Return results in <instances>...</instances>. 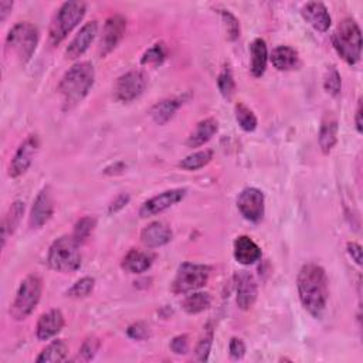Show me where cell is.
<instances>
[{"instance_id":"6da1fadb","label":"cell","mask_w":363,"mask_h":363,"mask_svg":"<svg viewBox=\"0 0 363 363\" xmlns=\"http://www.w3.org/2000/svg\"><path fill=\"white\" fill-rule=\"evenodd\" d=\"M297 288L304 309L316 319L322 318L329 298V280L323 267L304 264L297 277Z\"/></svg>"},{"instance_id":"7a4b0ae2","label":"cell","mask_w":363,"mask_h":363,"mask_svg":"<svg viewBox=\"0 0 363 363\" xmlns=\"http://www.w3.org/2000/svg\"><path fill=\"white\" fill-rule=\"evenodd\" d=\"M95 83L94 66L88 61L77 63L60 80L57 87L63 100V109L70 111L77 107L91 91Z\"/></svg>"},{"instance_id":"3957f363","label":"cell","mask_w":363,"mask_h":363,"mask_svg":"<svg viewBox=\"0 0 363 363\" xmlns=\"http://www.w3.org/2000/svg\"><path fill=\"white\" fill-rule=\"evenodd\" d=\"M40 33L39 29L29 23V22H20L15 25L5 43V53L8 59H13L19 64H28L33 54L36 53L37 44H39Z\"/></svg>"},{"instance_id":"277c9868","label":"cell","mask_w":363,"mask_h":363,"mask_svg":"<svg viewBox=\"0 0 363 363\" xmlns=\"http://www.w3.org/2000/svg\"><path fill=\"white\" fill-rule=\"evenodd\" d=\"M332 44L346 64L355 66L362 56V32L359 25L350 18L343 19L332 35Z\"/></svg>"},{"instance_id":"5b68a950","label":"cell","mask_w":363,"mask_h":363,"mask_svg":"<svg viewBox=\"0 0 363 363\" xmlns=\"http://www.w3.org/2000/svg\"><path fill=\"white\" fill-rule=\"evenodd\" d=\"M80 243L73 236H61L49 249L47 264L52 270L63 274L76 273L83 263Z\"/></svg>"},{"instance_id":"8992f818","label":"cell","mask_w":363,"mask_h":363,"mask_svg":"<svg viewBox=\"0 0 363 363\" xmlns=\"http://www.w3.org/2000/svg\"><path fill=\"white\" fill-rule=\"evenodd\" d=\"M87 13L84 2H66L60 6L52 19L49 37L53 46H59L80 25Z\"/></svg>"},{"instance_id":"52a82bcc","label":"cell","mask_w":363,"mask_h":363,"mask_svg":"<svg viewBox=\"0 0 363 363\" xmlns=\"http://www.w3.org/2000/svg\"><path fill=\"white\" fill-rule=\"evenodd\" d=\"M43 294V280L37 274H29L16 292L15 301L11 305V315L16 321H25L29 318L39 305Z\"/></svg>"},{"instance_id":"ba28073f","label":"cell","mask_w":363,"mask_h":363,"mask_svg":"<svg viewBox=\"0 0 363 363\" xmlns=\"http://www.w3.org/2000/svg\"><path fill=\"white\" fill-rule=\"evenodd\" d=\"M212 268L206 264L184 263L172 281L173 294H189L203 288L210 278Z\"/></svg>"},{"instance_id":"9c48e42d","label":"cell","mask_w":363,"mask_h":363,"mask_svg":"<svg viewBox=\"0 0 363 363\" xmlns=\"http://www.w3.org/2000/svg\"><path fill=\"white\" fill-rule=\"evenodd\" d=\"M148 85V77L141 70H132L117 78L114 84V98L126 104L139 98Z\"/></svg>"},{"instance_id":"30bf717a","label":"cell","mask_w":363,"mask_h":363,"mask_svg":"<svg viewBox=\"0 0 363 363\" xmlns=\"http://www.w3.org/2000/svg\"><path fill=\"white\" fill-rule=\"evenodd\" d=\"M237 209L246 220L251 223L261 222L266 212L264 194L257 188H246L237 198Z\"/></svg>"},{"instance_id":"8fae6325","label":"cell","mask_w":363,"mask_h":363,"mask_svg":"<svg viewBox=\"0 0 363 363\" xmlns=\"http://www.w3.org/2000/svg\"><path fill=\"white\" fill-rule=\"evenodd\" d=\"M40 148V141L37 135H29L18 148L12 162L9 165V176L12 179H18L23 176L33 163V159Z\"/></svg>"},{"instance_id":"7c38bea8","label":"cell","mask_w":363,"mask_h":363,"mask_svg":"<svg viewBox=\"0 0 363 363\" xmlns=\"http://www.w3.org/2000/svg\"><path fill=\"white\" fill-rule=\"evenodd\" d=\"M188 194V189L185 188H177V189H170V191H165L150 199H148L139 209V216L142 219L146 218H152L156 216L170 208H173L174 205H177L179 202H182L185 199Z\"/></svg>"},{"instance_id":"4fadbf2b","label":"cell","mask_w":363,"mask_h":363,"mask_svg":"<svg viewBox=\"0 0 363 363\" xmlns=\"http://www.w3.org/2000/svg\"><path fill=\"white\" fill-rule=\"evenodd\" d=\"M126 32V19L121 15H114L108 18L104 23L98 54L101 59L107 57L124 39Z\"/></svg>"},{"instance_id":"5bb4252c","label":"cell","mask_w":363,"mask_h":363,"mask_svg":"<svg viewBox=\"0 0 363 363\" xmlns=\"http://www.w3.org/2000/svg\"><path fill=\"white\" fill-rule=\"evenodd\" d=\"M54 215V201L50 186H44L36 196L29 216L30 229H42Z\"/></svg>"},{"instance_id":"9a60e30c","label":"cell","mask_w":363,"mask_h":363,"mask_svg":"<svg viewBox=\"0 0 363 363\" xmlns=\"http://www.w3.org/2000/svg\"><path fill=\"white\" fill-rule=\"evenodd\" d=\"M236 282V301L242 311H249L257 301L258 285L253 274L249 271H239L234 274Z\"/></svg>"},{"instance_id":"2e32d148","label":"cell","mask_w":363,"mask_h":363,"mask_svg":"<svg viewBox=\"0 0 363 363\" xmlns=\"http://www.w3.org/2000/svg\"><path fill=\"white\" fill-rule=\"evenodd\" d=\"M97 35H98V23H97V20H91V22L85 23L78 30V33L74 36V39L71 40L69 47L66 49V57L69 60L80 59L88 50V47L93 44V42L95 40Z\"/></svg>"},{"instance_id":"e0dca14e","label":"cell","mask_w":363,"mask_h":363,"mask_svg":"<svg viewBox=\"0 0 363 363\" xmlns=\"http://www.w3.org/2000/svg\"><path fill=\"white\" fill-rule=\"evenodd\" d=\"M301 15L304 20L319 33L328 32L332 25L331 15L326 6L321 2H309L304 5V8L301 9Z\"/></svg>"},{"instance_id":"ac0fdd59","label":"cell","mask_w":363,"mask_h":363,"mask_svg":"<svg viewBox=\"0 0 363 363\" xmlns=\"http://www.w3.org/2000/svg\"><path fill=\"white\" fill-rule=\"evenodd\" d=\"M173 237V232L165 222H152L141 233V242L148 249H159L166 246Z\"/></svg>"},{"instance_id":"d6986e66","label":"cell","mask_w":363,"mask_h":363,"mask_svg":"<svg viewBox=\"0 0 363 363\" xmlns=\"http://www.w3.org/2000/svg\"><path fill=\"white\" fill-rule=\"evenodd\" d=\"M64 323L66 321L63 312L60 309H52L39 318L36 335L40 340H49L63 331Z\"/></svg>"},{"instance_id":"ffe728a7","label":"cell","mask_w":363,"mask_h":363,"mask_svg":"<svg viewBox=\"0 0 363 363\" xmlns=\"http://www.w3.org/2000/svg\"><path fill=\"white\" fill-rule=\"evenodd\" d=\"M234 258L243 266L256 264L261 258V249L249 236H239L234 242Z\"/></svg>"},{"instance_id":"44dd1931","label":"cell","mask_w":363,"mask_h":363,"mask_svg":"<svg viewBox=\"0 0 363 363\" xmlns=\"http://www.w3.org/2000/svg\"><path fill=\"white\" fill-rule=\"evenodd\" d=\"M153 261H155V256L152 253L132 249L122 258L121 267L124 271L129 274H142L152 267Z\"/></svg>"},{"instance_id":"7402d4cb","label":"cell","mask_w":363,"mask_h":363,"mask_svg":"<svg viewBox=\"0 0 363 363\" xmlns=\"http://www.w3.org/2000/svg\"><path fill=\"white\" fill-rule=\"evenodd\" d=\"M319 148L323 155H329L338 142V119L332 112L325 114L319 128Z\"/></svg>"},{"instance_id":"603a6c76","label":"cell","mask_w":363,"mask_h":363,"mask_svg":"<svg viewBox=\"0 0 363 363\" xmlns=\"http://www.w3.org/2000/svg\"><path fill=\"white\" fill-rule=\"evenodd\" d=\"M270 60L278 71H292L301 66L299 54L290 46H278L273 50Z\"/></svg>"},{"instance_id":"cb8c5ba5","label":"cell","mask_w":363,"mask_h":363,"mask_svg":"<svg viewBox=\"0 0 363 363\" xmlns=\"http://www.w3.org/2000/svg\"><path fill=\"white\" fill-rule=\"evenodd\" d=\"M25 210H26V206H25V202L22 201H15L11 205L2 223V247H5L8 240L16 233L22 222V218L25 215Z\"/></svg>"},{"instance_id":"d4e9b609","label":"cell","mask_w":363,"mask_h":363,"mask_svg":"<svg viewBox=\"0 0 363 363\" xmlns=\"http://www.w3.org/2000/svg\"><path fill=\"white\" fill-rule=\"evenodd\" d=\"M219 131V122L216 118H206L201 121L189 135L186 145L189 148H199L208 143Z\"/></svg>"},{"instance_id":"484cf974","label":"cell","mask_w":363,"mask_h":363,"mask_svg":"<svg viewBox=\"0 0 363 363\" xmlns=\"http://www.w3.org/2000/svg\"><path fill=\"white\" fill-rule=\"evenodd\" d=\"M184 105V98H167V100H162L159 102H156L150 111L149 115L153 119L155 124L157 125H165L167 124L174 114L177 112V109Z\"/></svg>"},{"instance_id":"4316f807","label":"cell","mask_w":363,"mask_h":363,"mask_svg":"<svg viewBox=\"0 0 363 363\" xmlns=\"http://www.w3.org/2000/svg\"><path fill=\"white\" fill-rule=\"evenodd\" d=\"M250 71L253 77L260 78L264 76L267 70V63H268V49L267 44L263 39H256L253 40L250 46Z\"/></svg>"},{"instance_id":"83f0119b","label":"cell","mask_w":363,"mask_h":363,"mask_svg":"<svg viewBox=\"0 0 363 363\" xmlns=\"http://www.w3.org/2000/svg\"><path fill=\"white\" fill-rule=\"evenodd\" d=\"M69 357V345L63 339H56L49 343L37 356L39 363H57L64 362Z\"/></svg>"},{"instance_id":"f1b7e54d","label":"cell","mask_w":363,"mask_h":363,"mask_svg":"<svg viewBox=\"0 0 363 363\" xmlns=\"http://www.w3.org/2000/svg\"><path fill=\"white\" fill-rule=\"evenodd\" d=\"M212 305V297L208 292L194 291L189 292V295L182 302V308L189 315H198L201 312H205Z\"/></svg>"},{"instance_id":"f546056e","label":"cell","mask_w":363,"mask_h":363,"mask_svg":"<svg viewBox=\"0 0 363 363\" xmlns=\"http://www.w3.org/2000/svg\"><path fill=\"white\" fill-rule=\"evenodd\" d=\"M212 159H213V150L205 149V150L195 152V153L186 156L185 159H182L179 162V166L184 170L194 172V170H199V169L208 166L212 162Z\"/></svg>"},{"instance_id":"4dcf8cb0","label":"cell","mask_w":363,"mask_h":363,"mask_svg":"<svg viewBox=\"0 0 363 363\" xmlns=\"http://www.w3.org/2000/svg\"><path fill=\"white\" fill-rule=\"evenodd\" d=\"M234 115H236V121L239 124V126L246 131V132H253L256 131L258 121L256 114L243 102H239L234 108Z\"/></svg>"},{"instance_id":"1f68e13d","label":"cell","mask_w":363,"mask_h":363,"mask_svg":"<svg viewBox=\"0 0 363 363\" xmlns=\"http://www.w3.org/2000/svg\"><path fill=\"white\" fill-rule=\"evenodd\" d=\"M95 226H97V219L93 218V216H84L81 218L76 226H74V230H73V237L80 243H85L90 236L93 234V232L95 230Z\"/></svg>"},{"instance_id":"d6a6232c","label":"cell","mask_w":363,"mask_h":363,"mask_svg":"<svg viewBox=\"0 0 363 363\" xmlns=\"http://www.w3.org/2000/svg\"><path fill=\"white\" fill-rule=\"evenodd\" d=\"M213 339H215V331L212 328H206L203 336L201 338V340L196 345L195 360H198V362L209 360L210 350H212V346H213Z\"/></svg>"},{"instance_id":"836d02e7","label":"cell","mask_w":363,"mask_h":363,"mask_svg":"<svg viewBox=\"0 0 363 363\" xmlns=\"http://www.w3.org/2000/svg\"><path fill=\"white\" fill-rule=\"evenodd\" d=\"M218 87L220 94L223 95L225 100L230 101L236 93V83L234 77L232 74V70L229 67H225L223 71L218 77Z\"/></svg>"},{"instance_id":"e575fe53","label":"cell","mask_w":363,"mask_h":363,"mask_svg":"<svg viewBox=\"0 0 363 363\" xmlns=\"http://www.w3.org/2000/svg\"><path fill=\"white\" fill-rule=\"evenodd\" d=\"M323 90L331 97H338L342 90V78L335 66H331L323 77Z\"/></svg>"},{"instance_id":"d590c367","label":"cell","mask_w":363,"mask_h":363,"mask_svg":"<svg viewBox=\"0 0 363 363\" xmlns=\"http://www.w3.org/2000/svg\"><path fill=\"white\" fill-rule=\"evenodd\" d=\"M95 288V280L93 277H83L66 292L70 298H87Z\"/></svg>"},{"instance_id":"8d00e7d4","label":"cell","mask_w":363,"mask_h":363,"mask_svg":"<svg viewBox=\"0 0 363 363\" xmlns=\"http://www.w3.org/2000/svg\"><path fill=\"white\" fill-rule=\"evenodd\" d=\"M166 59V47L163 43L153 44L149 50H146L141 59L142 66H160Z\"/></svg>"},{"instance_id":"74e56055","label":"cell","mask_w":363,"mask_h":363,"mask_svg":"<svg viewBox=\"0 0 363 363\" xmlns=\"http://www.w3.org/2000/svg\"><path fill=\"white\" fill-rule=\"evenodd\" d=\"M100 346H101V340L98 338H95V336L87 338L78 350V359L84 360V362L93 360L95 357V355L98 353Z\"/></svg>"},{"instance_id":"f35d334b","label":"cell","mask_w":363,"mask_h":363,"mask_svg":"<svg viewBox=\"0 0 363 363\" xmlns=\"http://www.w3.org/2000/svg\"><path fill=\"white\" fill-rule=\"evenodd\" d=\"M220 16L223 19L229 40H237L240 37V22L237 20V18L229 11H220Z\"/></svg>"},{"instance_id":"ab89813d","label":"cell","mask_w":363,"mask_h":363,"mask_svg":"<svg viewBox=\"0 0 363 363\" xmlns=\"http://www.w3.org/2000/svg\"><path fill=\"white\" fill-rule=\"evenodd\" d=\"M126 335L133 340H146L150 338V328L146 322H135L128 326Z\"/></svg>"},{"instance_id":"60d3db41","label":"cell","mask_w":363,"mask_h":363,"mask_svg":"<svg viewBox=\"0 0 363 363\" xmlns=\"http://www.w3.org/2000/svg\"><path fill=\"white\" fill-rule=\"evenodd\" d=\"M170 350L174 355H186L189 352V336L177 335L170 340Z\"/></svg>"},{"instance_id":"b9f144b4","label":"cell","mask_w":363,"mask_h":363,"mask_svg":"<svg viewBox=\"0 0 363 363\" xmlns=\"http://www.w3.org/2000/svg\"><path fill=\"white\" fill-rule=\"evenodd\" d=\"M229 352H230V356L236 360H240L244 357L246 352H247V347H246V343L242 338H237V336H233L230 339V343H229Z\"/></svg>"},{"instance_id":"7bdbcfd3","label":"cell","mask_w":363,"mask_h":363,"mask_svg":"<svg viewBox=\"0 0 363 363\" xmlns=\"http://www.w3.org/2000/svg\"><path fill=\"white\" fill-rule=\"evenodd\" d=\"M129 201H131V196H129L128 194H122V195L117 196V198L114 199V202L109 205L108 213H109V215H115V213L121 212L122 209H125V206L129 203Z\"/></svg>"},{"instance_id":"ee69618b","label":"cell","mask_w":363,"mask_h":363,"mask_svg":"<svg viewBox=\"0 0 363 363\" xmlns=\"http://www.w3.org/2000/svg\"><path fill=\"white\" fill-rule=\"evenodd\" d=\"M346 250H347V254L350 256V258L357 266H362V247H360V244H357L355 242H349L346 244Z\"/></svg>"},{"instance_id":"f6af8a7d","label":"cell","mask_w":363,"mask_h":363,"mask_svg":"<svg viewBox=\"0 0 363 363\" xmlns=\"http://www.w3.org/2000/svg\"><path fill=\"white\" fill-rule=\"evenodd\" d=\"M125 169H126V165H125L124 162H115V163H112L111 166L105 167V169H104V173H105V174H109V176H112V174H121V173L125 172Z\"/></svg>"},{"instance_id":"bcb514c9","label":"cell","mask_w":363,"mask_h":363,"mask_svg":"<svg viewBox=\"0 0 363 363\" xmlns=\"http://www.w3.org/2000/svg\"><path fill=\"white\" fill-rule=\"evenodd\" d=\"M13 9V2H9V0H4V2H0V20L5 22L6 18L9 16V13Z\"/></svg>"},{"instance_id":"7dc6e473","label":"cell","mask_w":363,"mask_h":363,"mask_svg":"<svg viewBox=\"0 0 363 363\" xmlns=\"http://www.w3.org/2000/svg\"><path fill=\"white\" fill-rule=\"evenodd\" d=\"M362 115H363V111H362V98L357 101V108H356V115H355V125H356V131L359 133L363 132V121H362Z\"/></svg>"}]
</instances>
